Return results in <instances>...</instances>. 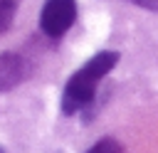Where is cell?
I'll use <instances>...</instances> for the list:
<instances>
[{
  "label": "cell",
  "instance_id": "cell-1",
  "mask_svg": "<svg viewBox=\"0 0 158 153\" xmlns=\"http://www.w3.org/2000/svg\"><path fill=\"white\" fill-rule=\"evenodd\" d=\"M116 62H118L116 52H99L79 72H74L64 86V94H62V111L67 116H72V114L81 111L84 106H89L94 101L99 81L116 67Z\"/></svg>",
  "mask_w": 158,
  "mask_h": 153
},
{
  "label": "cell",
  "instance_id": "cell-2",
  "mask_svg": "<svg viewBox=\"0 0 158 153\" xmlns=\"http://www.w3.org/2000/svg\"><path fill=\"white\" fill-rule=\"evenodd\" d=\"M77 20V2L74 0H47L40 12V27L47 37L59 39Z\"/></svg>",
  "mask_w": 158,
  "mask_h": 153
},
{
  "label": "cell",
  "instance_id": "cell-3",
  "mask_svg": "<svg viewBox=\"0 0 158 153\" xmlns=\"http://www.w3.org/2000/svg\"><path fill=\"white\" fill-rule=\"evenodd\" d=\"M27 74H30L27 62L20 54H15V52L0 54V91L15 89L17 84H22L27 79Z\"/></svg>",
  "mask_w": 158,
  "mask_h": 153
},
{
  "label": "cell",
  "instance_id": "cell-4",
  "mask_svg": "<svg viewBox=\"0 0 158 153\" xmlns=\"http://www.w3.org/2000/svg\"><path fill=\"white\" fill-rule=\"evenodd\" d=\"M15 5L17 0H0V35L12 25V17H15Z\"/></svg>",
  "mask_w": 158,
  "mask_h": 153
},
{
  "label": "cell",
  "instance_id": "cell-5",
  "mask_svg": "<svg viewBox=\"0 0 158 153\" xmlns=\"http://www.w3.org/2000/svg\"><path fill=\"white\" fill-rule=\"evenodd\" d=\"M86 153H123V146H121L116 138H101V141H96Z\"/></svg>",
  "mask_w": 158,
  "mask_h": 153
},
{
  "label": "cell",
  "instance_id": "cell-6",
  "mask_svg": "<svg viewBox=\"0 0 158 153\" xmlns=\"http://www.w3.org/2000/svg\"><path fill=\"white\" fill-rule=\"evenodd\" d=\"M131 2H136L146 10H151V12H158V0H131Z\"/></svg>",
  "mask_w": 158,
  "mask_h": 153
},
{
  "label": "cell",
  "instance_id": "cell-7",
  "mask_svg": "<svg viewBox=\"0 0 158 153\" xmlns=\"http://www.w3.org/2000/svg\"><path fill=\"white\" fill-rule=\"evenodd\" d=\"M0 153H5V151H2V148H0Z\"/></svg>",
  "mask_w": 158,
  "mask_h": 153
}]
</instances>
